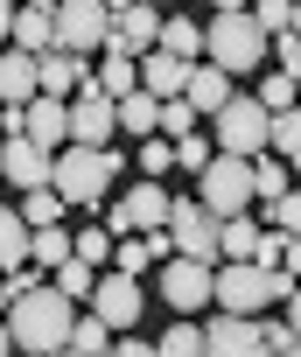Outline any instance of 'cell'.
I'll list each match as a JSON object with an SVG mask.
<instances>
[{
    "label": "cell",
    "mask_w": 301,
    "mask_h": 357,
    "mask_svg": "<svg viewBox=\"0 0 301 357\" xmlns=\"http://www.w3.org/2000/svg\"><path fill=\"white\" fill-rule=\"evenodd\" d=\"M0 322H8V336H15V357H49V350L70 343V322H77V315H70V301L43 280V287L15 294Z\"/></svg>",
    "instance_id": "cell-1"
},
{
    "label": "cell",
    "mask_w": 301,
    "mask_h": 357,
    "mask_svg": "<svg viewBox=\"0 0 301 357\" xmlns=\"http://www.w3.org/2000/svg\"><path fill=\"white\" fill-rule=\"evenodd\" d=\"M210 301H217V315H259L266 301L294 308V273L252 266V259H217L210 266Z\"/></svg>",
    "instance_id": "cell-2"
},
{
    "label": "cell",
    "mask_w": 301,
    "mask_h": 357,
    "mask_svg": "<svg viewBox=\"0 0 301 357\" xmlns=\"http://www.w3.org/2000/svg\"><path fill=\"white\" fill-rule=\"evenodd\" d=\"M112 175H119V154L112 147H56L49 154V190L63 204H98Z\"/></svg>",
    "instance_id": "cell-3"
},
{
    "label": "cell",
    "mask_w": 301,
    "mask_h": 357,
    "mask_svg": "<svg viewBox=\"0 0 301 357\" xmlns=\"http://www.w3.org/2000/svg\"><path fill=\"white\" fill-rule=\"evenodd\" d=\"M203 56H210L224 77H238V70H259V63H266V36L252 29V15H217V22L203 29Z\"/></svg>",
    "instance_id": "cell-4"
},
{
    "label": "cell",
    "mask_w": 301,
    "mask_h": 357,
    "mask_svg": "<svg viewBox=\"0 0 301 357\" xmlns=\"http://www.w3.org/2000/svg\"><path fill=\"white\" fill-rule=\"evenodd\" d=\"M196 204H203L210 218H238V211L252 204V168H245L238 154H210V161L196 168Z\"/></svg>",
    "instance_id": "cell-5"
},
{
    "label": "cell",
    "mask_w": 301,
    "mask_h": 357,
    "mask_svg": "<svg viewBox=\"0 0 301 357\" xmlns=\"http://www.w3.org/2000/svg\"><path fill=\"white\" fill-rule=\"evenodd\" d=\"M49 29H56V50H70V56H91V50L112 43L105 0H56V8H49Z\"/></svg>",
    "instance_id": "cell-6"
},
{
    "label": "cell",
    "mask_w": 301,
    "mask_h": 357,
    "mask_svg": "<svg viewBox=\"0 0 301 357\" xmlns=\"http://www.w3.org/2000/svg\"><path fill=\"white\" fill-rule=\"evenodd\" d=\"M169 252L196 259V266H217V218L196 204V197H169Z\"/></svg>",
    "instance_id": "cell-7"
},
{
    "label": "cell",
    "mask_w": 301,
    "mask_h": 357,
    "mask_svg": "<svg viewBox=\"0 0 301 357\" xmlns=\"http://www.w3.org/2000/svg\"><path fill=\"white\" fill-rule=\"evenodd\" d=\"M210 119H217V154H238V161L266 154V112H259L252 98H238V91H231Z\"/></svg>",
    "instance_id": "cell-8"
},
{
    "label": "cell",
    "mask_w": 301,
    "mask_h": 357,
    "mask_svg": "<svg viewBox=\"0 0 301 357\" xmlns=\"http://www.w3.org/2000/svg\"><path fill=\"white\" fill-rule=\"evenodd\" d=\"M63 119H70V147H105V140H112V126H119V119H112V98H105V91H91V77L63 98Z\"/></svg>",
    "instance_id": "cell-9"
},
{
    "label": "cell",
    "mask_w": 301,
    "mask_h": 357,
    "mask_svg": "<svg viewBox=\"0 0 301 357\" xmlns=\"http://www.w3.org/2000/svg\"><path fill=\"white\" fill-rule=\"evenodd\" d=\"M84 301H91V315H98L105 329H133V322H140V308H147V301H140V280H133V273H98Z\"/></svg>",
    "instance_id": "cell-10"
},
{
    "label": "cell",
    "mask_w": 301,
    "mask_h": 357,
    "mask_svg": "<svg viewBox=\"0 0 301 357\" xmlns=\"http://www.w3.org/2000/svg\"><path fill=\"white\" fill-rule=\"evenodd\" d=\"M162 301L176 308V315H196L203 301H210V266H196V259H162Z\"/></svg>",
    "instance_id": "cell-11"
},
{
    "label": "cell",
    "mask_w": 301,
    "mask_h": 357,
    "mask_svg": "<svg viewBox=\"0 0 301 357\" xmlns=\"http://www.w3.org/2000/svg\"><path fill=\"white\" fill-rule=\"evenodd\" d=\"M203 357H273V350L259 343V322L252 315H217L203 329Z\"/></svg>",
    "instance_id": "cell-12"
},
{
    "label": "cell",
    "mask_w": 301,
    "mask_h": 357,
    "mask_svg": "<svg viewBox=\"0 0 301 357\" xmlns=\"http://www.w3.org/2000/svg\"><path fill=\"white\" fill-rule=\"evenodd\" d=\"M0 175H8L15 190H43L49 183V154L29 133H8V140H0Z\"/></svg>",
    "instance_id": "cell-13"
},
{
    "label": "cell",
    "mask_w": 301,
    "mask_h": 357,
    "mask_svg": "<svg viewBox=\"0 0 301 357\" xmlns=\"http://www.w3.org/2000/svg\"><path fill=\"white\" fill-rule=\"evenodd\" d=\"M155 36H162V8L133 0V8H119V15H112V43H105V50H119V56H140V50H155Z\"/></svg>",
    "instance_id": "cell-14"
},
{
    "label": "cell",
    "mask_w": 301,
    "mask_h": 357,
    "mask_svg": "<svg viewBox=\"0 0 301 357\" xmlns=\"http://www.w3.org/2000/svg\"><path fill=\"white\" fill-rule=\"evenodd\" d=\"M22 133H29V140H36L43 154L70 147V119H63V98H43V91H36V98L22 105Z\"/></svg>",
    "instance_id": "cell-15"
},
{
    "label": "cell",
    "mask_w": 301,
    "mask_h": 357,
    "mask_svg": "<svg viewBox=\"0 0 301 357\" xmlns=\"http://www.w3.org/2000/svg\"><path fill=\"white\" fill-rule=\"evenodd\" d=\"M84 77H91V63L70 56V50H43V56H36V91H43V98H70Z\"/></svg>",
    "instance_id": "cell-16"
},
{
    "label": "cell",
    "mask_w": 301,
    "mask_h": 357,
    "mask_svg": "<svg viewBox=\"0 0 301 357\" xmlns=\"http://www.w3.org/2000/svg\"><path fill=\"white\" fill-rule=\"evenodd\" d=\"M140 91L147 98H183V77H190V63L183 56H169V50H140Z\"/></svg>",
    "instance_id": "cell-17"
},
{
    "label": "cell",
    "mask_w": 301,
    "mask_h": 357,
    "mask_svg": "<svg viewBox=\"0 0 301 357\" xmlns=\"http://www.w3.org/2000/svg\"><path fill=\"white\" fill-rule=\"evenodd\" d=\"M224 98H231V77H224L217 63H190V77H183V105H190L196 119H210Z\"/></svg>",
    "instance_id": "cell-18"
},
{
    "label": "cell",
    "mask_w": 301,
    "mask_h": 357,
    "mask_svg": "<svg viewBox=\"0 0 301 357\" xmlns=\"http://www.w3.org/2000/svg\"><path fill=\"white\" fill-rule=\"evenodd\" d=\"M119 211H126L133 231H162V225H169V190H162V183H133V190L119 197Z\"/></svg>",
    "instance_id": "cell-19"
},
{
    "label": "cell",
    "mask_w": 301,
    "mask_h": 357,
    "mask_svg": "<svg viewBox=\"0 0 301 357\" xmlns=\"http://www.w3.org/2000/svg\"><path fill=\"white\" fill-rule=\"evenodd\" d=\"M36 98V56L0 50V105H29Z\"/></svg>",
    "instance_id": "cell-20"
},
{
    "label": "cell",
    "mask_w": 301,
    "mask_h": 357,
    "mask_svg": "<svg viewBox=\"0 0 301 357\" xmlns=\"http://www.w3.org/2000/svg\"><path fill=\"white\" fill-rule=\"evenodd\" d=\"M8 43H15L22 56H43V50H56V29H49V15H43V8H15Z\"/></svg>",
    "instance_id": "cell-21"
},
{
    "label": "cell",
    "mask_w": 301,
    "mask_h": 357,
    "mask_svg": "<svg viewBox=\"0 0 301 357\" xmlns=\"http://www.w3.org/2000/svg\"><path fill=\"white\" fill-rule=\"evenodd\" d=\"M155 50H169V56L196 63V50H203V29H196L190 15H162V36H155Z\"/></svg>",
    "instance_id": "cell-22"
},
{
    "label": "cell",
    "mask_w": 301,
    "mask_h": 357,
    "mask_svg": "<svg viewBox=\"0 0 301 357\" xmlns=\"http://www.w3.org/2000/svg\"><path fill=\"white\" fill-rule=\"evenodd\" d=\"M91 91H105V98H126V91H140V70H133V56L105 50V63L91 70Z\"/></svg>",
    "instance_id": "cell-23"
},
{
    "label": "cell",
    "mask_w": 301,
    "mask_h": 357,
    "mask_svg": "<svg viewBox=\"0 0 301 357\" xmlns=\"http://www.w3.org/2000/svg\"><path fill=\"white\" fill-rule=\"evenodd\" d=\"M252 245H259V225L238 211V218H217V259H252Z\"/></svg>",
    "instance_id": "cell-24"
},
{
    "label": "cell",
    "mask_w": 301,
    "mask_h": 357,
    "mask_svg": "<svg viewBox=\"0 0 301 357\" xmlns=\"http://www.w3.org/2000/svg\"><path fill=\"white\" fill-rule=\"evenodd\" d=\"M155 112H162V98H147V91H126V98H112V119L126 126V133H155Z\"/></svg>",
    "instance_id": "cell-25"
},
{
    "label": "cell",
    "mask_w": 301,
    "mask_h": 357,
    "mask_svg": "<svg viewBox=\"0 0 301 357\" xmlns=\"http://www.w3.org/2000/svg\"><path fill=\"white\" fill-rule=\"evenodd\" d=\"M63 211H70V204H63V197H56V190L43 183V190H22V211H15V218H22L29 231H43V225H56Z\"/></svg>",
    "instance_id": "cell-26"
},
{
    "label": "cell",
    "mask_w": 301,
    "mask_h": 357,
    "mask_svg": "<svg viewBox=\"0 0 301 357\" xmlns=\"http://www.w3.org/2000/svg\"><path fill=\"white\" fill-rule=\"evenodd\" d=\"M70 259V231H56V225H43V231H29V266H43V273H56Z\"/></svg>",
    "instance_id": "cell-27"
},
{
    "label": "cell",
    "mask_w": 301,
    "mask_h": 357,
    "mask_svg": "<svg viewBox=\"0 0 301 357\" xmlns=\"http://www.w3.org/2000/svg\"><path fill=\"white\" fill-rule=\"evenodd\" d=\"M29 259V225L8 211V204H0V273H8V266H22Z\"/></svg>",
    "instance_id": "cell-28"
},
{
    "label": "cell",
    "mask_w": 301,
    "mask_h": 357,
    "mask_svg": "<svg viewBox=\"0 0 301 357\" xmlns=\"http://www.w3.org/2000/svg\"><path fill=\"white\" fill-rule=\"evenodd\" d=\"M91 280H98V266H84V259H63V266L49 273V287H56L63 301H84V294H91Z\"/></svg>",
    "instance_id": "cell-29"
},
{
    "label": "cell",
    "mask_w": 301,
    "mask_h": 357,
    "mask_svg": "<svg viewBox=\"0 0 301 357\" xmlns=\"http://www.w3.org/2000/svg\"><path fill=\"white\" fill-rule=\"evenodd\" d=\"M245 168H252V197H259V204L287 190V161H273V154H252Z\"/></svg>",
    "instance_id": "cell-30"
},
{
    "label": "cell",
    "mask_w": 301,
    "mask_h": 357,
    "mask_svg": "<svg viewBox=\"0 0 301 357\" xmlns=\"http://www.w3.org/2000/svg\"><path fill=\"white\" fill-rule=\"evenodd\" d=\"M147 266H155V245H147V238H112V273H147Z\"/></svg>",
    "instance_id": "cell-31"
},
{
    "label": "cell",
    "mask_w": 301,
    "mask_h": 357,
    "mask_svg": "<svg viewBox=\"0 0 301 357\" xmlns=\"http://www.w3.org/2000/svg\"><path fill=\"white\" fill-rule=\"evenodd\" d=\"M252 105H259V112H294V77H287V70H266Z\"/></svg>",
    "instance_id": "cell-32"
},
{
    "label": "cell",
    "mask_w": 301,
    "mask_h": 357,
    "mask_svg": "<svg viewBox=\"0 0 301 357\" xmlns=\"http://www.w3.org/2000/svg\"><path fill=\"white\" fill-rule=\"evenodd\" d=\"M70 259H84V266H98V273H105V259H112V238H105V225L77 231V238H70Z\"/></svg>",
    "instance_id": "cell-33"
},
{
    "label": "cell",
    "mask_w": 301,
    "mask_h": 357,
    "mask_svg": "<svg viewBox=\"0 0 301 357\" xmlns=\"http://www.w3.org/2000/svg\"><path fill=\"white\" fill-rule=\"evenodd\" d=\"M70 350H77V357H105V350H112V343H105V322H98V315H77V322H70Z\"/></svg>",
    "instance_id": "cell-34"
},
{
    "label": "cell",
    "mask_w": 301,
    "mask_h": 357,
    "mask_svg": "<svg viewBox=\"0 0 301 357\" xmlns=\"http://www.w3.org/2000/svg\"><path fill=\"white\" fill-rule=\"evenodd\" d=\"M155 357H203V329H196V322H176V329L155 343Z\"/></svg>",
    "instance_id": "cell-35"
},
{
    "label": "cell",
    "mask_w": 301,
    "mask_h": 357,
    "mask_svg": "<svg viewBox=\"0 0 301 357\" xmlns=\"http://www.w3.org/2000/svg\"><path fill=\"white\" fill-rule=\"evenodd\" d=\"M252 29H259V36H287V29H294V0H259V8H252Z\"/></svg>",
    "instance_id": "cell-36"
},
{
    "label": "cell",
    "mask_w": 301,
    "mask_h": 357,
    "mask_svg": "<svg viewBox=\"0 0 301 357\" xmlns=\"http://www.w3.org/2000/svg\"><path fill=\"white\" fill-rule=\"evenodd\" d=\"M169 161H176L183 175H196V168L210 161V140H203V133H183V140H169Z\"/></svg>",
    "instance_id": "cell-37"
},
{
    "label": "cell",
    "mask_w": 301,
    "mask_h": 357,
    "mask_svg": "<svg viewBox=\"0 0 301 357\" xmlns=\"http://www.w3.org/2000/svg\"><path fill=\"white\" fill-rule=\"evenodd\" d=\"M155 126H162L169 140H183V133H196V112H190L183 98H162V112H155Z\"/></svg>",
    "instance_id": "cell-38"
},
{
    "label": "cell",
    "mask_w": 301,
    "mask_h": 357,
    "mask_svg": "<svg viewBox=\"0 0 301 357\" xmlns=\"http://www.w3.org/2000/svg\"><path fill=\"white\" fill-rule=\"evenodd\" d=\"M266 218H273V231H287V238H294V225H301V204H294V190L266 197Z\"/></svg>",
    "instance_id": "cell-39"
},
{
    "label": "cell",
    "mask_w": 301,
    "mask_h": 357,
    "mask_svg": "<svg viewBox=\"0 0 301 357\" xmlns=\"http://www.w3.org/2000/svg\"><path fill=\"white\" fill-rule=\"evenodd\" d=\"M140 168L155 175V183H162V175L176 168V161H169V140H162V133H147V147H140Z\"/></svg>",
    "instance_id": "cell-40"
},
{
    "label": "cell",
    "mask_w": 301,
    "mask_h": 357,
    "mask_svg": "<svg viewBox=\"0 0 301 357\" xmlns=\"http://www.w3.org/2000/svg\"><path fill=\"white\" fill-rule=\"evenodd\" d=\"M259 343H266L273 357H280V350H294V308H287L280 322H266V329H259Z\"/></svg>",
    "instance_id": "cell-41"
},
{
    "label": "cell",
    "mask_w": 301,
    "mask_h": 357,
    "mask_svg": "<svg viewBox=\"0 0 301 357\" xmlns=\"http://www.w3.org/2000/svg\"><path fill=\"white\" fill-rule=\"evenodd\" d=\"M273 56H280V70L294 77V63H301V43H294V29H287V36H273Z\"/></svg>",
    "instance_id": "cell-42"
},
{
    "label": "cell",
    "mask_w": 301,
    "mask_h": 357,
    "mask_svg": "<svg viewBox=\"0 0 301 357\" xmlns=\"http://www.w3.org/2000/svg\"><path fill=\"white\" fill-rule=\"evenodd\" d=\"M15 8L22 0H0V43H8V29H15Z\"/></svg>",
    "instance_id": "cell-43"
},
{
    "label": "cell",
    "mask_w": 301,
    "mask_h": 357,
    "mask_svg": "<svg viewBox=\"0 0 301 357\" xmlns=\"http://www.w3.org/2000/svg\"><path fill=\"white\" fill-rule=\"evenodd\" d=\"M112 357H155V343H119Z\"/></svg>",
    "instance_id": "cell-44"
},
{
    "label": "cell",
    "mask_w": 301,
    "mask_h": 357,
    "mask_svg": "<svg viewBox=\"0 0 301 357\" xmlns=\"http://www.w3.org/2000/svg\"><path fill=\"white\" fill-rule=\"evenodd\" d=\"M0 357H15V336H8V322H0Z\"/></svg>",
    "instance_id": "cell-45"
},
{
    "label": "cell",
    "mask_w": 301,
    "mask_h": 357,
    "mask_svg": "<svg viewBox=\"0 0 301 357\" xmlns=\"http://www.w3.org/2000/svg\"><path fill=\"white\" fill-rule=\"evenodd\" d=\"M217 15H245V0H217Z\"/></svg>",
    "instance_id": "cell-46"
},
{
    "label": "cell",
    "mask_w": 301,
    "mask_h": 357,
    "mask_svg": "<svg viewBox=\"0 0 301 357\" xmlns=\"http://www.w3.org/2000/svg\"><path fill=\"white\" fill-rule=\"evenodd\" d=\"M8 301H15V294H8V273H0V315H8Z\"/></svg>",
    "instance_id": "cell-47"
},
{
    "label": "cell",
    "mask_w": 301,
    "mask_h": 357,
    "mask_svg": "<svg viewBox=\"0 0 301 357\" xmlns=\"http://www.w3.org/2000/svg\"><path fill=\"white\" fill-rule=\"evenodd\" d=\"M29 8H43V15H49V8H56V0H29Z\"/></svg>",
    "instance_id": "cell-48"
},
{
    "label": "cell",
    "mask_w": 301,
    "mask_h": 357,
    "mask_svg": "<svg viewBox=\"0 0 301 357\" xmlns=\"http://www.w3.org/2000/svg\"><path fill=\"white\" fill-rule=\"evenodd\" d=\"M49 357H77V350H70V343H63V350H49Z\"/></svg>",
    "instance_id": "cell-49"
},
{
    "label": "cell",
    "mask_w": 301,
    "mask_h": 357,
    "mask_svg": "<svg viewBox=\"0 0 301 357\" xmlns=\"http://www.w3.org/2000/svg\"><path fill=\"white\" fill-rule=\"evenodd\" d=\"M280 357H294V350H280Z\"/></svg>",
    "instance_id": "cell-50"
},
{
    "label": "cell",
    "mask_w": 301,
    "mask_h": 357,
    "mask_svg": "<svg viewBox=\"0 0 301 357\" xmlns=\"http://www.w3.org/2000/svg\"><path fill=\"white\" fill-rule=\"evenodd\" d=\"M147 8H155V0H147Z\"/></svg>",
    "instance_id": "cell-51"
}]
</instances>
